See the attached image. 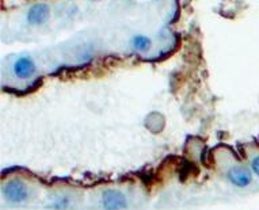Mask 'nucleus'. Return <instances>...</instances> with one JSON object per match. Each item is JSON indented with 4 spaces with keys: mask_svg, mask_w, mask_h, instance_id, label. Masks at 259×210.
<instances>
[{
    "mask_svg": "<svg viewBox=\"0 0 259 210\" xmlns=\"http://www.w3.org/2000/svg\"><path fill=\"white\" fill-rule=\"evenodd\" d=\"M3 194L9 201L21 203L27 199V189L21 181H11L3 187Z\"/></svg>",
    "mask_w": 259,
    "mask_h": 210,
    "instance_id": "nucleus-1",
    "label": "nucleus"
},
{
    "mask_svg": "<svg viewBox=\"0 0 259 210\" xmlns=\"http://www.w3.org/2000/svg\"><path fill=\"white\" fill-rule=\"evenodd\" d=\"M102 205L105 210H122L126 207L125 195L115 190H107L103 193Z\"/></svg>",
    "mask_w": 259,
    "mask_h": 210,
    "instance_id": "nucleus-2",
    "label": "nucleus"
},
{
    "mask_svg": "<svg viewBox=\"0 0 259 210\" xmlns=\"http://www.w3.org/2000/svg\"><path fill=\"white\" fill-rule=\"evenodd\" d=\"M14 73L21 79H27L35 73V64L30 57H19L14 64Z\"/></svg>",
    "mask_w": 259,
    "mask_h": 210,
    "instance_id": "nucleus-3",
    "label": "nucleus"
},
{
    "mask_svg": "<svg viewBox=\"0 0 259 210\" xmlns=\"http://www.w3.org/2000/svg\"><path fill=\"white\" fill-rule=\"evenodd\" d=\"M49 14H51L49 7L47 5H44V3H38V5H34L29 10L27 21H29L30 25H42L48 21Z\"/></svg>",
    "mask_w": 259,
    "mask_h": 210,
    "instance_id": "nucleus-4",
    "label": "nucleus"
},
{
    "mask_svg": "<svg viewBox=\"0 0 259 210\" xmlns=\"http://www.w3.org/2000/svg\"><path fill=\"white\" fill-rule=\"evenodd\" d=\"M228 179H230L235 186L239 187H246L250 185L251 174L248 170L243 167H235L228 173Z\"/></svg>",
    "mask_w": 259,
    "mask_h": 210,
    "instance_id": "nucleus-5",
    "label": "nucleus"
},
{
    "mask_svg": "<svg viewBox=\"0 0 259 210\" xmlns=\"http://www.w3.org/2000/svg\"><path fill=\"white\" fill-rule=\"evenodd\" d=\"M132 47L137 52H147L151 48V39L147 35H143V34L135 35L132 39Z\"/></svg>",
    "mask_w": 259,
    "mask_h": 210,
    "instance_id": "nucleus-6",
    "label": "nucleus"
},
{
    "mask_svg": "<svg viewBox=\"0 0 259 210\" xmlns=\"http://www.w3.org/2000/svg\"><path fill=\"white\" fill-rule=\"evenodd\" d=\"M252 170H254V173L259 177V156H256V157L252 160Z\"/></svg>",
    "mask_w": 259,
    "mask_h": 210,
    "instance_id": "nucleus-7",
    "label": "nucleus"
}]
</instances>
